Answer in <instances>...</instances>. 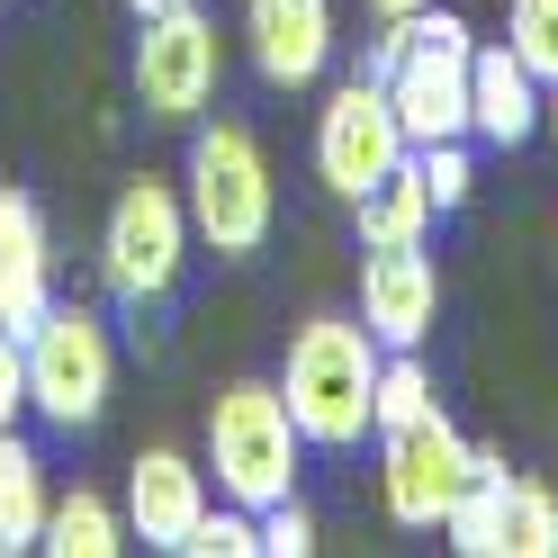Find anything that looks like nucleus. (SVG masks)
Returning <instances> with one entry per match:
<instances>
[{
    "mask_svg": "<svg viewBox=\"0 0 558 558\" xmlns=\"http://www.w3.org/2000/svg\"><path fill=\"white\" fill-rule=\"evenodd\" d=\"M378 333L361 316H306L289 333V361H279V397H289L306 450H361L378 433Z\"/></svg>",
    "mask_w": 558,
    "mask_h": 558,
    "instance_id": "obj_1",
    "label": "nucleus"
},
{
    "mask_svg": "<svg viewBox=\"0 0 558 558\" xmlns=\"http://www.w3.org/2000/svg\"><path fill=\"white\" fill-rule=\"evenodd\" d=\"M181 207H190V234L207 243L217 262H253L270 226H279V190H270V154L243 118H207L190 135V162H181Z\"/></svg>",
    "mask_w": 558,
    "mask_h": 558,
    "instance_id": "obj_2",
    "label": "nucleus"
},
{
    "mask_svg": "<svg viewBox=\"0 0 558 558\" xmlns=\"http://www.w3.org/2000/svg\"><path fill=\"white\" fill-rule=\"evenodd\" d=\"M298 460H306V433L279 378H226L217 405H207V469H217V496L226 505H279L298 496Z\"/></svg>",
    "mask_w": 558,
    "mask_h": 558,
    "instance_id": "obj_3",
    "label": "nucleus"
},
{
    "mask_svg": "<svg viewBox=\"0 0 558 558\" xmlns=\"http://www.w3.org/2000/svg\"><path fill=\"white\" fill-rule=\"evenodd\" d=\"M190 207H181V181H126L109 198V226H99V279H109V298L126 306V316H145V306H162L171 289H181L190 270Z\"/></svg>",
    "mask_w": 558,
    "mask_h": 558,
    "instance_id": "obj_4",
    "label": "nucleus"
},
{
    "mask_svg": "<svg viewBox=\"0 0 558 558\" xmlns=\"http://www.w3.org/2000/svg\"><path fill=\"white\" fill-rule=\"evenodd\" d=\"M27 352V405L46 414L54 433H90L99 414H109V388H118V342L109 325L90 316V306H46L37 325L19 333Z\"/></svg>",
    "mask_w": 558,
    "mask_h": 558,
    "instance_id": "obj_5",
    "label": "nucleus"
},
{
    "mask_svg": "<svg viewBox=\"0 0 558 558\" xmlns=\"http://www.w3.org/2000/svg\"><path fill=\"white\" fill-rule=\"evenodd\" d=\"M217 82H226V37L207 10L171 0V10L135 19V109L154 126H198L217 109Z\"/></svg>",
    "mask_w": 558,
    "mask_h": 558,
    "instance_id": "obj_6",
    "label": "nucleus"
},
{
    "mask_svg": "<svg viewBox=\"0 0 558 558\" xmlns=\"http://www.w3.org/2000/svg\"><path fill=\"white\" fill-rule=\"evenodd\" d=\"M469 54H477L469 19L414 10L405 54L388 63V99H397L405 145H450V135H469Z\"/></svg>",
    "mask_w": 558,
    "mask_h": 558,
    "instance_id": "obj_7",
    "label": "nucleus"
},
{
    "mask_svg": "<svg viewBox=\"0 0 558 558\" xmlns=\"http://www.w3.org/2000/svg\"><path fill=\"white\" fill-rule=\"evenodd\" d=\"M405 126H397V99L378 73H352V82H333L325 90V109H316V171H325V190L352 207L361 190H378L388 171L405 162Z\"/></svg>",
    "mask_w": 558,
    "mask_h": 558,
    "instance_id": "obj_8",
    "label": "nucleus"
},
{
    "mask_svg": "<svg viewBox=\"0 0 558 558\" xmlns=\"http://www.w3.org/2000/svg\"><path fill=\"white\" fill-rule=\"evenodd\" d=\"M469 460L477 441L450 424V414H414V424L378 433V496H388V522H405V532H441L450 496L469 486Z\"/></svg>",
    "mask_w": 558,
    "mask_h": 558,
    "instance_id": "obj_9",
    "label": "nucleus"
},
{
    "mask_svg": "<svg viewBox=\"0 0 558 558\" xmlns=\"http://www.w3.org/2000/svg\"><path fill=\"white\" fill-rule=\"evenodd\" d=\"M361 325L378 333V352H424L441 325V270L424 243H369L361 262Z\"/></svg>",
    "mask_w": 558,
    "mask_h": 558,
    "instance_id": "obj_10",
    "label": "nucleus"
},
{
    "mask_svg": "<svg viewBox=\"0 0 558 558\" xmlns=\"http://www.w3.org/2000/svg\"><path fill=\"white\" fill-rule=\"evenodd\" d=\"M333 46V0H243V54L270 90H316Z\"/></svg>",
    "mask_w": 558,
    "mask_h": 558,
    "instance_id": "obj_11",
    "label": "nucleus"
},
{
    "mask_svg": "<svg viewBox=\"0 0 558 558\" xmlns=\"http://www.w3.org/2000/svg\"><path fill=\"white\" fill-rule=\"evenodd\" d=\"M198 513H207V469L190 460V450H171V441L135 450V469H126V532L145 541V549L181 558V541H190Z\"/></svg>",
    "mask_w": 558,
    "mask_h": 558,
    "instance_id": "obj_12",
    "label": "nucleus"
},
{
    "mask_svg": "<svg viewBox=\"0 0 558 558\" xmlns=\"http://www.w3.org/2000/svg\"><path fill=\"white\" fill-rule=\"evenodd\" d=\"M469 135L496 145V154H513V145L541 135V73L513 46H477L469 54Z\"/></svg>",
    "mask_w": 558,
    "mask_h": 558,
    "instance_id": "obj_13",
    "label": "nucleus"
},
{
    "mask_svg": "<svg viewBox=\"0 0 558 558\" xmlns=\"http://www.w3.org/2000/svg\"><path fill=\"white\" fill-rule=\"evenodd\" d=\"M54 306V243L27 190H0V325L27 333Z\"/></svg>",
    "mask_w": 558,
    "mask_h": 558,
    "instance_id": "obj_14",
    "label": "nucleus"
},
{
    "mask_svg": "<svg viewBox=\"0 0 558 558\" xmlns=\"http://www.w3.org/2000/svg\"><path fill=\"white\" fill-rule=\"evenodd\" d=\"M441 541L460 558H505V541H513V469H505V450H477L469 460V486L441 513Z\"/></svg>",
    "mask_w": 558,
    "mask_h": 558,
    "instance_id": "obj_15",
    "label": "nucleus"
},
{
    "mask_svg": "<svg viewBox=\"0 0 558 558\" xmlns=\"http://www.w3.org/2000/svg\"><path fill=\"white\" fill-rule=\"evenodd\" d=\"M135 532H126V505H109L99 486H73V496H54L46 505V532H37V549H54V558H118Z\"/></svg>",
    "mask_w": 558,
    "mask_h": 558,
    "instance_id": "obj_16",
    "label": "nucleus"
},
{
    "mask_svg": "<svg viewBox=\"0 0 558 558\" xmlns=\"http://www.w3.org/2000/svg\"><path fill=\"white\" fill-rule=\"evenodd\" d=\"M352 217H361V253H369V243H424L441 207H433V190H424V181H414V154H405L378 190H361V198H352Z\"/></svg>",
    "mask_w": 558,
    "mask_h": 558,
    "instance_id": "obj_17",
    "label": "nucleus"
},
{
    "mask_svg": "<svg viewBox=\"0 0 558 558\" xmlns=\"http://www.w3.org/2000/svg\"><path fill=\"white\" fill-rule=\"evenodd\" d=\"M46 460H37V450H27L19 441V424L10 433H0V541H10V549H37V532H46Z\"/></svg>",
    "mask_w": 558,
    "mask_h": 558,
    "instance_id": "obj_18",
    "label": "nucleus"
},
{
    "mask_svg": "<svg viewBox=\"0 0 558 558\" xmlns=\"http://www.w3.org/2000/svg\"><path fill=\"white\" fill-rule=\"evenodd\" d=\"M441 397H433V369H424V352H388L378 361V433H397V424H414V414H433Z\"/></svg>",
    "mask_w": 558,
    "mask_h": 558,
    "instance_id": "obj_19",
    "label": "nucleus"
},
{
    "mask_svg": "<svg viewBox=\"0 0 558 558\" xmlns=\"http://www.w3.org/2000/svg\"><path fill=\"white\" fill-rule=\"evenodd\" d=\"M181 558H262V513H253V505H207V513L190 522Z\"/></svg>",
    "mask_w": 558,
    "mask_h": 558,
    "instance_id": "obj_20",
    "label": "nucleus"
},
{
    "mask_svg": "<svg viewBox=\"0 0 558 558\" xmlns=\"http://www.w3.org/2000/svg\"><path fill=\"white\" fill-rule=\"evenodd\" d=\"M505 558H558V486L549 477H513V541Z\"/></svg>",
    "mask_w": 558,
    "mask_h": 558,
    "instance_id": "obj_21",
    "label": "nucleus"
},
{
    "mask_svg": "<svg viewBox=\"0 0 558 558\" xmlns=\"http://www.w3.org/2000/svg\"><path fill=\"white\" fill-rule=\"evenodd\" d=\"M414 181L433 190V207H441V217H450V207H469V190H477L469 135H450V145H414Z\"/></svg>",
    "mask_w": 558,
    "mask_h": 558,
    "instance_id": "obj_22",
    "label": "nucleus"
},
{
    "mask_svg": "<svg viewBox=\"0 0 558 558\" xmlns=\"http://www.w3.org/2000/svg\"><path fill=\"white\" fill-rule=\"evenodd\" d=\"M505 46L532 63L541 82H558V0H513L505 10Z\"/></svg>",
    "mask_w": 558,
    "mask_h": 558,
    "instance_id": "obj_23",
    "label": "nucleus"
},
{
    "mask_svg": "<svg viewBox=\"0 0 558 558\" xmlns=\"http://www.w3.org/2000/svg\"><path fill=\"white\" fill-rule=\"evenodd\" d=\"M306 549H316V513H306L298 496L262 505V558H306Z\"/></svg>",
    "mask_w": 558,
    "mask_h": 558,
    "instance_id": "obj_24",
    "label": "nucleus"
},
{
    "mask_svg": "<svg viewBox=\"0 0 558 558\" xmlns=\"http://www.w3.org/2000/svg\"><path fill=\"white\" fill-rule=\"evenodd\" d=\"M27 414V352H19V333L0 325V433H10Z\"/></svg>",
    "mask_w": 558,
    "mask_h": 558,
    "instance_id": "obj_25",
    "label": "nucleus"
},
{
    "mask_svg": "<svg viewBox=\"0 0 558 558\" xmlns=\"http://www.w3.org/2000/svg\"><path fill=\"white\" fill-rule=\"evenodd\" d=\"M541 126H549V145H558V82H541Z\"/></svg>",
    "mask_w": 558,
    "mask_h": 558,
    "instance_id": "obj_26",
    "label": "nucleus"
},
{
    "mask_svg": "<svg viewBox=\"0 0 558 558\" xmlns=\"http://www.w3.org/2000/svg\"><path fill=\"white\" fill-rule=\"evenodd\" d=\"M378 19H414V10H433V0H369Z\"/></svg>",
    "mask_w": 558,
    "mask_h": 558,
    "instance_id": "obj_27",
    "label": "nucleus"
},
{
    "mask_svg": "<svg viewBox=\"0 0 558 558\" xmlns=\"http://www.w3.org/2000/svg\"><path fill=\"white\" fill-rule=\"evenodd\" d=\"M126 10H135V19H145V10H171V0H126Z\"/></svg>",
    "mask_w": 558,
    "mask_h": 558,
    "instance_id": "obj_28",
    "label": "nucleus"
},
{
    "mask_svg": "<svg viewBox=\"0 0 558 558\" xmlns=\"http://www.w3.org/2000/svg\"><path fill=\"white\" fill-rule=\"evenodd\" d=\"M0 558H10V541H0Z\"/></svg>",
    "mask_w": 558,
    "mask_h": 558,
    "instance_id": "obj_29",
    "label": "nucleus"
}]
</instances>
